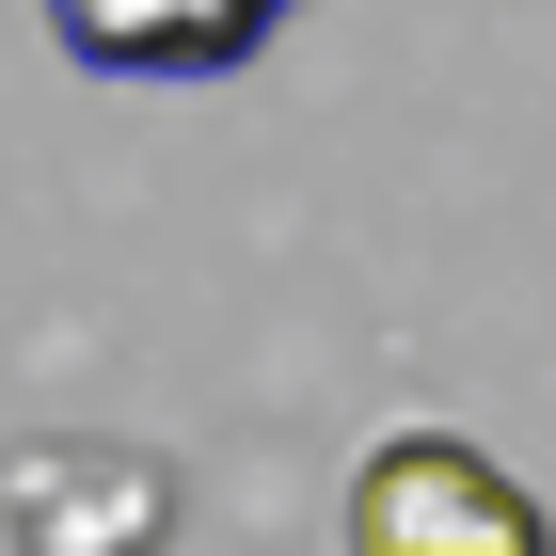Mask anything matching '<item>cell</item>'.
Here are the masks:
<instances>
[{
    "instance_id": "obj_1",
    "label": "cell",
    "mask_w": 556,
    "mask_h": 556,
    "mask_svg": "<svg viewBox=\"0 0 556 556\" xmlns=\"http://www.w3.org/2000/svg\"><path fill=\"white\" fill-rule=\"evenodd\" d=\"M350 541H366V556H414V541H493V556H525L541 509H525L509 477H477L445 429H397L382 462L350 477Z\"/></svg>"
},
{
    "instance_id": "obj_2",
    "label": "cell",
    "mask_w": 556,
    "mask_h": 556,
    "mask_svg": "<svg viewBox=\"0 0 556 556\" xmlns=\"http://www.w3.org/2000/svg\"><path fill=\"white\" fill-rule=\"evenodd\" d=\"M270 16L287 0H48V33L112 80H223V64L270 48Z\"/></svg>"
}]
</instances>
